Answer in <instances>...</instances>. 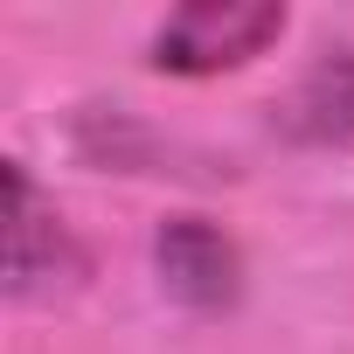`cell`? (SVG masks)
Masks as SVG:
<instances>
[{
    "mask_svg": "<svg viewBox=\"0 0 354 354\" xmlns=\"http://www.w3.org/2000/svg\"><path fill=\"white\" fill-rule=\"evenodd\" d=\"M285 35V8H236V0H195L153 28V70L167 77H223L264 56Z\"/></svg>",
    "mask_w": 354,
    "mask_h": 354,
    "instance_id": "6da1fadb",
    "label": "cell"
},
{
    "mask_svg": "<svg viewBox=\"0 0 354 354\" xmlns=\"http://www.w3.org/2000/svg\"><path fill=\"white\" fill-rule=\"evenodd\" d=\"M84 271V250L70 243V230L42 209L28 167L8 160V292L15 299H42L56 285H70Z\"/></svg>",
    "mask_w": 354,
    "mask_h": 354,
    "instance_id": "7a4b0ae2",
    "label": "cell"
},
{
    "mask_svg": "<svg viewBox=\"0 0 354 354\" xmlns=\"http://www.w3.org/2000/svg\"><path fill=\"white\" fill-rule=\"evenodd\" d=\"M153 264H160V285L181 299V306H195V313H223V306L236 299V285H243L236 243H230L216 223H202V216L167 223V230L153 236Z\"/></svg>",
    "mask_w": 354,
    "mask_h": 354,
    "instance_id": "3957f363",
    "label": "cell"
},
{
    "mask_svg": "<svg viewBox=\"0 0 354 354\" xmlns=\"http://www.w3.org/2000/svg\"><path fill=\"white\" fill-rule=\"evenodd\" d=\"M278 111H285V132L292 139H306V146H347L354 139V49L319 56L292 84V97Z\"/></svg>",
    "mask_w": 354,
    "mask_h": 354,
    "instance_id": "277c9868",
    "label": "cell"
}]
</instances>
